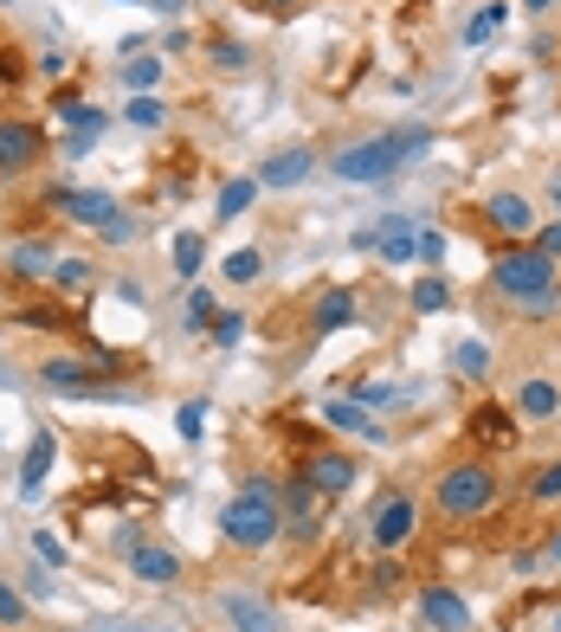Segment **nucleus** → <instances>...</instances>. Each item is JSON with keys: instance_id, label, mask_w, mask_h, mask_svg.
Returning a JSON list of instances; mask_svg holds the SVG:
<instances>
[{"instance_id": "30", "label": "nucleus", "mask_w": 561, "mask_h": 632, "mask_svg": "<svg viewBox=\"0 0 561 632\" xmlns=\"http://www.w3.org/2000/svg\"><path fill=\"white\" fill-rule=\"evenodd\" d=\"M407 303H414L420 317H439V310H452V284H445V278H420L414 290H407Z\"/></svg>"}, {"instance_id": "36", "label": "nucleus", "mask_w": 561, "mask_h": 632, "mask_svg": "<svg viewBox=\"0 0 561 632\" xmlns=\"http://www.w3.org/2000/svg\"><path fill=\"white\" fill-rule=\"evenodd\" d=\"M219 349H232V343H246V310H219L213 317V330H207Z\"/></svg>"}, {"instance_id": "24", "label": "nucleus", "mask_w": 561, "mask_h": 632, "mask_svg": "<svg viewBox=\"0 0 561 632\" xmlns=\"http://www.w3.org/2000/svg\"><path fill=\"white\" fill-rule=\"evenodd\" d=\"M123 123H130V130H168V104H162V91H136V97L123 104Z\"/></svg>"}, {"instance_id": "41", "label": "nucleus", "mask_w": 561, "mask_h": 632, "mask_svg": "<svg viewBox=\"0 0 561 632\" xmlns=\"http://www.w3.org/2000/svg\"><path fill=\"white\" fill-rule=\"evenodd\" d=\"M439 259H445V232L426 226V232H420V265H439Z\"/></svg>"}, {"instance_id": "48", "label": "nucleus", "mask_w": 561, "mask_h": 632, "mask_svg": "<svg viewBox=\"0 0 561 632\" xmlns=\"http://www.w3.org/2000/svg\"><path fill=\"white\" fill-rule=\"evenodd\" d=\"M0 7H13V0H0Z\"/></svg>"}, {"instance_id": "43", "label": "nucleus", "mask_w": 561, "mask_h": 632, "mask_svg": "<svg viewBox=\"0 0 561 632\" xmlns=\"http://www.w3.org/2000/svg\"><path fill=\"white\" fill-rule=\"evenodd\" d=\"M148 7H155V13H162V20H175V13H181V7H188V0H148Z\"/></svg>"}, {"instance_id": "11", "label": "nucleus", "mask_w": 561, "mask_h": 632, "mask_svg": "<svg viewBox=\"0 0 561 632\" xmlns=\"http://www.w3.org/2000/svg\"><path fill=\"white\" fill-rule=\"evenodd\" d=\"M420 620L432 632H472V607H465V594H458V587L426 581V587H420Z\"/></svg>"}, {"instance_id": "34", "label": "nucleus", "mask_w": 561, "mask_h": 632, "mask_svg": "<svg viewBox=\"0 0 561 632\" xmlns=\"http://www.w3.org/2000/svg\"><path fill=\"white\" fill-rule=\"evenodd\" d=\"M529 503H561V458H542L529 478Z\"/></svg>"}, {"instance_id": "40", "label": "nucleus", "mask_w": 561, "mask_h": 632, "mask_svg": "<svg viewBox=\"0 0 561 632\" xmlns=\"http://www.w3.org/2000/svg\"><path fill=\"white\" fill-rule=\"evenodd\" d=\"M239 7H252V13H265V20H297V13H303V0H239Z\"/></svg>"}, {"instance_id": "44", "label": "nucleus", "mask_w": 561, "mask_h": 632, "mask_svg": "<svg viewBox=\"0 0 561 632\" xmlns=\"http://www.w3.org/2000/svg\"><path fill=\"white\" fill-rule=\"evenodd\" d=\"M549 207H556V219H561V168L549 175Z\"/></svg>"}, {"instance_id": "33", "label": "nucleus", "mask_w": 561, "mask_h": 632, "mask_svg": "<svg viewBox=\"0 0 561 632\" xmlns=\"http://www.w3.org/2000/svg\"><path fill=\"white\" fill-rule=\"evenodd\" d=\"M162 71H168V59H155V52H148V59H130V65H123L130 97H136V91H155V84H162Z\"/></svg>"}, {"instance_id": "37", "label": "nucleus", "mask_w": 561, "mask_h": 632, "mask_svg": "<svg viewBox=\"0 0 561 632\" xmlns=\"http://www.w3.org/2000/svg\"><path fill=\"white\" fill-rule=\"evenodd\" d=\"M97 239H104V246H136V239H142V219H136V213H117L110 226H97Z\"/></svg>"}, {"instance_id": "23", "label": "nucleus", "mask_w": 561, "mask_h": 632, "mask_svg": "<svg viewBox=\"0 0 561 632\" xmlns=\"http://www.w3.org/2000/svg\"><path fill=\"white\" fill-rule=\"evenodd\" d=\"M259 194H265V188H259V175L226 181V188H219V207H213V219H246V207H252Z\"/></svg>"}, {"instance_id": "5", "label": "nucleus", "mask_w": 561, "mask_h": 632, "mask_svg": "<svg viewBox=\"0 0 561 632\" xmlns=\"http://www.w3.org/2000/svg\"><path fill=\"white\" fill-rule=\"evenodd\" d=\"M420 536V497L414 491H381V503H374V516H368V542L381 549V556H401L407 542Z\"/></svg>"}, {"instance_id": "39", "label": "nucleus", "mask_w": 561, "mask_h": 632, "mask_svg": "<svg viewBox=\"0 0 561 632\" xmlns=\"http://www.w3.org/2000/svg\"><path fill=\"white\" fill-rule=\"evenodd\" d=\"M33 562L65 568V542H59V536H46V529H33Z\"/></svg>"}, {"instance_id": "45", "label": "nucleus", "mask_w": 561, "mask_h": 632, "mask_svg": "<svg viewBox=\"0 0 561 632\" xmlns=\"http://www.w3.org/2000/svg\"><path fill=\"white\" fill-rule=\"evenodd\" d=\"M516 7H529V13H549V7H556V0H516Z\"/></svg>"}, {"instance_id": "16", "label": "nucleus", "mask_w": 561, "mask_h": 632, "mask_svg": "<svg viewBox=\"0 0 561 632\" xmlns=\"http://www.w3.org/2000/svg\"><path fill=\"white\" fill-rule=\"evenodd\" d=\"M516 420H529V426L561 420V387L549 381V374H529V381L516 387Z\"/></svg>"}, {"instance_id": "7", "label": "nucleus", "mask_w": 561, "mask_h": 632, "mask_svg": "<svg viewBox=\"0 0 561 632\" xmlns=\"http://www.w3.org/2000/svg\"><path fill=\"white\" fill-rule=\"evenodd\" d=\"M297 472L323 491V503H336V497L355 491V478H361V465H355V452H336V445H303V458H297Z\"/></svg>"}, {"instance_id": "28", "label": "nucleus", "mask_w": 561, "mask_h": 632, "mask_svg": "<svg viewBox=\"0 0 561 632\" xmlns=\"http://www.w3.org/2000/svg\"><path fill=\"white\" fill-rule=\"evenodd\" d=\"M201 265H207V239L188 226V232H175V278H201Z\"/></svg>"}, {"instance_id": "29", "label": "nucleus", "mask_w": 561, "mask_h": 632, "mask_svg": "<svg viewBox=\"0 0 561 632\" xmlns=\"http://www.w3.org/2000/svg\"><path fill=\"white\" fill-rule=\"evenodd\" d=\"M213 317H219L213 290H207V284H194V290H188V310H181V330H188V336H201V330H213Z\"/></svg>"}, {"instance_id": "9", "label": "nucleus", "mask_w": 561, "mask_h": 632, "mask_svg": "<svg viewBox=\"0 0 561 632\" xmlns=\"http://www.w3.org/2000/svg\"><path fill=\"white\" fill-rule=\"evenodd\" d=\"M317 168H323V162H317V148H310V142H297V148H278V155H265L252 175H259V188H265V194H284V188H303Z\"/></svg>"}, {"instance_id": "14", "label": "nucleus", "mask_w": 561, "mask_h": 632, "mask_svg": "<svg viewBox=\"0 0 561 632\" xmlns=\"http://www.w3.org/2000/svg\"><path fill=\"white\" fill-rule=\"evenodd\" d=\"M465 432H472L478 445H491V452H510L523 426H516V407H503V401H485V407H472Z\"/></svg>"}, {"instance_id": "38", "label": "nucleus", "mask_w": 561, "mask_h": 632, "mask_svg": "<svg viewBox=\"0 0 561 632\" xmlns=\"http://www.w3.org/2000/svg\"><path fill=\"white\" fill-rule=\"evenodd\" d=\"M20 627H26V600L0 581V632H20Z\"/></svg>"}, {"instance_id": "4", "label": "nucleus", "mask_w": 561, "mask_h": 632, "mask_svg": "<svg viewBox=\"0 0 561 632\" xmlns=\"http://www.w3.org/2000/svg\"><path fill=\"white\" fill-rule=\"evenodd\" d=\"M401 162H407V148H401V130H387V136L343 142V148L330 155V175H336V181H349V188H374V181H387Z\"/></svg>"}, {"instance_id": "8", "label": "nucleus", "mask_w": 561, "mask_h": 632, "mask_svg": "<svg viewBox=\"0 0 561 632\" xmlns=\"http://www.w3.org/2000/svg\"><path fill=\"white\" fill-rule=\"evenodd\" d=\"M46 207H59L71 219V226H110L117 213H123V201L110 194V188H46Z\"/></svg>"}, {"instance_id": "27", "label": "nucleus", "mask_w": 561, "mask_h": 632, "mask_svg": "<svg viewBox=\"0 0 561 632\" xmlns=\"http://www.w3.org/2000/svg\"><path fill=\"white\" fill-rule=\"evenodd\" d=\"M503 20H510V0H485V7H478L465 26H458V39H465V46H485V39H491Z\"/></svg>"}, {"instance_id": "46", "label": "nucleus", "mask_w": 561, "mask_h": 632, "mask_svg": "<svg viewBox=\"0 0 561 632\" xmlns=\"http://www.w3.org/2000/svg\"><path fill=\"white\" fill-rule=\"evenodd\" d=\"M542 556H549V562H561V536H549V549H542Z\"/></svg>"}, {"instance_id": "6", "label": "nucleus", "mask_w": 561, "mask_h": 632, "mask_svg": "<svg viewBox=\"0 0 561 632\" xmlns=\"http://www.w3.org/2000/svg\"><path fill=\"white\" fill-rule=\"evenodd\" d=\"M46 155H52L46 123H33V117H0V175H7V181H13V175H33Z\"/></svg>"}, {"instance_id": "47", "label": "nucleus", "mask_w": 561, "mask_h": 632, "mask_svg": "<svg viewBox=\"0 0 561 632\" xmlns=\"http://www.w3.org/2000/svg\"><path fill=\"white\" fill-rule=\"evenodd\" d=\"M549 632H561V613H556V627H549Z\"/></svg>"}, {"instance_id": "32", "label": "nucleus", "mask_w": 561, "mask_h": 632, "mask_svg": "<svg viewBox=\"0 0 561 632\" xmlns=\"http://www.w3.org/2000/svg\"><path fill=\"white\" fill-rule=\"evenodd\" d=\"M207 420H213L207 401H181V407H175V432H181L188 445H201V439H207Z\"/></svg>"}, {"instance_id": "26", "label": "nucleus", "mask_w": 561, "mask_h": 632, "mask_svg": "<svg viewBox=\"0 0 561 632\" xmlns=\"http://www.w3.org/2000/svg\"><path fill=\"white\" fill-rule=\"evenodd\" d=\"M201 59H207L213 71H246L252 65V52H246L239 39H226V33H207V39H201Z\"/></svg>"}, {"instance_id": "18", "label": "nucleus", "mask_w": 561, "mask_h": 632, "mask_svg": "<svg viewBox=\"0 0 561 632\" xmlns=\"http://www.w3.org/2000/svg\"><path fill=\"white\" fill-rule=\"evenodd\" d=\"M52 265H59V246H52V239H20L13 259H7V272H13L20 284H46L52 278Z\"/></svg>"}, {"instance_id": "42", "label": "nucleus", "mask_w": 561, "mask_h": 632, "mask_svg": "<svg viewBox=\"0 0 561 632\" xmlns=\"http://www.w3.org/2000/svg\"><path fill=\"white\" fill-rule=\"evenodd\" d=\"M536 246H542V252H549V259L561 265V219H549V226H536Z\"/></svg>"}, {"instance_id": "19", "label": "nucleus", "mask_w": 561, "mask_h": 632, "mask_svg": "<svg viewBox=\"0 0 561 632\" xmlns=\"http://www.w3.org/2000/svg\"><path fill=\"white\" fill-rule=\"evenodd\" d=\"M13 323H20V330H52V336H71V330H77V317H71L59 297H33V303H20Z\"/></svg>"}, {"instance_id": "17", "label": "nucleus", "mask_w": 561, "mask_h": 632, "mask_svg": "<svg viewBox=\"0 0 561 632\" xmlns=\"http://www.w3.org/2000/svg\"><path fill=\"white\" fill-rule=\"evenodd\" d=\"M52 465H59V439H52V432H33V445H26V458H20V497L46 491Z\"/></svg>"}, {"instance_id": "21", "label": "nucleus", "mask_w": 561, "mask_h": 632, "mask_svg": "<svg viewBox=\"0 0 561 632\" xmlns=\"http://www.w3.org/2000/svg\"><path fill=\"white\" fill-rule=\"evenodd\" d=\"M219 607H226L232 632H278V613H272L265 600H252V594H226Z\"/></svg>"}, {"instance_id": "10", "label": "nucleus", "mask_w": 561, "mask_h": 632, "mask_svg": "<svg viewBox=\"0 0 561 632\" xmlns=\"http://www.w3.org/2000/svg\"><path fill=\"white\" fill-rule=\"evenodd\" d=\"M485 226H491V232H503L510 246H523V239H536V226H542V219H536V201H529V194L503 188V194H491V201H485Z\"/></svg>"}, {"instance_id": "12", "label": "nucleus", "mask_w": 561, "mask_h": 632, "mask_svg": "<svg viewBox=\"0 0 561 632\" xmlns=\"http://www.w3.org/2000/svg\"><path fill=\"white\" fill-rule=\"evenodd\" d=\"M355 317H361V297H355L349 284H330V290L310 303V343H317V336H336V330H349Z\"/></svg>"}, {"instance_id": "22", "label": "nucleus", "mask_w": 561, "mask_h": 632, "mask_svg": "<svg viewBox=\"0 0 561 632\" xmlns=\"http://www.w3.org/2000/svg\"><path fill=\"white\" fill-rule=\"evenodd\" d=\"M407 562H394V556H381V562L368 568V581H361V600H394V594H407Z\"/></svg>"}, {"instance_id": "2", "label": "nucleus", "mask_w": 561, "mask_h": 632, "mask_svg": "<svg viewBox=\"0 0 561 632\" xmlns=\"http://www.w3.org/2000/svg\"><path fill=\"white\" fill-rule=\"evenodd\" d=\"M284 536V510H278V485L272 478H246L232 503L219 510V542L239 556H265Z\"/></svg>"}, {"instance_id": "3", "label": "nucleus", "mask_w": 561, "mask_h": 632, "mask_svg": "<svg viewBox=\"0 0 561 632\" xmlns=\"http://www.w3.org/2000/svg\"><path fill=\"white\" fill-rule=\"evenodd\" d=\"M491 290L497 297H510V303H556L561 297V265L536 246V239L503 246L497 265H491Z\"/></svg>"}, {"instance_id": "15", "label": "nucleus", "mask_w": 561, "mask_h": 632, "mask_svg": "<svg viewBox=\"0 0 561 632\" xmlns=\"http://www.w3.org/2000/svg\"><path fill=\"white\" fill-rule=\"evenodd\" d=\"M323 426H330V432H349V439H368V445H387V426L368 420V407H361L355 394L330 401V407H323Z\"/></svg>"}, {"instance_id": "31", "label": "nucleus", "mask_w": 561, "mask_h": 632, "mask_svg": "<svg viewBox=\"0 0 561 632\" xmlns=\"http://www.w3.org/2000/svg\"><path fill=\"white\" fill-rule=\"evenodd\" d=\"M219 272H226V284H259L265 278V252H259V246H239Z\"/></svg>"}, {"instance_id": "1", "label": "nucleus", "mask_w": 561, "mask_h": 632, "mask_svg": "<svg viewBox=\"0 0 561 632\" xmlns=\"http://www.w3.org/2000/svg\"><path fill=\"white\" fill-rule=\"evenodd\" d=\"M503 503V472L491 458H452L432 478V516L439 523H478Z\"/></svg>"}, {"instance_id": "13", "label": "nucleus", "mask_w": 561, "mask_h": 632, "mask_svg": "<svg viewBox=\"0 0 561 632\" xmlns=\"http://www.w3.org/2000/svg\"><path fill=\"white\" fill-rule=\"evenodd\" d=\"M123 562H130V574H136L142 587H175V581L188 574V568H181V556H175L168 542H136Z\"/></svg>"}, {"instance_id": "20", "label": "nucleus", "mask_w": 561, "mask_h": 632, "mask_svg": "<svg viewBox=\"0 0 561 632\" xmlns=\"http://www.w3.org/2000/svg\"><path fill=\"white\" fill-rule=\"evenodd\" d=\"M52 110H59V123H71V136H104L110 130V117L97 104H84L77 91H52Z\"/></svg>"}, {"instance_id": "35", "label": "nucleus", "mask_w": 561, "mask_h": 632, "mask_svg": "<svg viewBox=\"0 0 561 632\" xmlns=\"http://www.w3.org/2000/svg\"><path fill=\"white\" fill-rule=\"evenodd\" d=\"M452 368H458L465 381H485V374H491V349H485V343H458V349H452Z\"/></svg>"}, {"instance_id": "25", "label": "nucleus", "mask_w": 561, "mask_h": 632, "mask_svg": "<svg viewBox=\"0 0 561 632\" xmlns=\"http://www.w3.org/2000/svg\"><path fill=\"white\" fill-rule=\"evenodd\" d=\"M97 284V265L84 259V252H65L59 265H52V290H65V297H77V290H91Z\"/></svg>"}]
</instances>
